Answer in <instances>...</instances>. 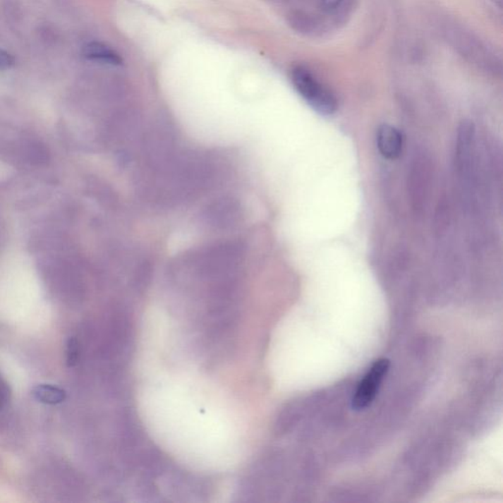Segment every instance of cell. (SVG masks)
Returning <instances> with one entry per match:
<instances>
[{
    "label": "cell",
    "instance_id": "5b68a950",
    "mask_svg": "<svg viewBox=\"0 0 503 503\" xmlns=\"http://www.w3.org/2000/svg\"><path fill=\"white\" fill-rule=\"evenodd\" d=\"M377 146L382 157L394 160L401 156L403 137L399 130L389 124L380 125L377 132Z\"/></svg>",
    "mask_w": 503,
    "mask_h": 503
},
{
    "label": "cell",
    "instance_id": "ba28073f",
    "mask_svg": "<svg viewBox=\"0 0 503 503\" xmlns=\"http://www.w3.org/2000/svg\"><path fill=\"white\" fill-rule=\"evenodd\" d=\"M78 356V342L75 339H70L68 348H67V362H68L69 366H73V365L76 364Z\"/></svg>",
    "mask_w": 503,
    "mask_h": 503
},
{
    "label": "cell",
    "instance_id": "30bf717a",
    "mask_svg": "<svg viewBox=\"0 0 503 503\" xmlns=\"http://www.w3.org/2000/svg\"><path fill=\"white\" fill-rule=\"evenodd\" d=\"M341 2L342 0H322V6L325 9L329 10V11L339 8Z\"/></svg>",
    "mask_w": 503,
    "mask_h": 503
},
{
    "label": "cell",
    "instance_id": "6da1fadb",
    "mask_svg": "<svg viewBox=\"0 0 503 503\" xmlns=\"http://www.w3.org/2000/svg\"><path fill=\"white\" fill-rule=\"evenodd\" d=\"M291 80L296 91L313 109L322 115H332L337 111L339 107L337 97L322 86L309 70L296 67L292 70Z\"/></svg>",
    "mask_w": 503,
    "mask_h": 503
},
{
    "label": "cell",
    "instance_id": "7a4b0ae2",
    "mask_svg": "<svg viewBox=\"0 0 503 503\" xmlns=\"http://www.w3.org/2000/svg\"><path fill=\"white\" fill-rule=\"evenodd\" d=\"M390 361L387 358H380L372 363L366 375L358 384L352 398L351 406L355 411H362L371 406L379 394L385 377L389 374Z\"/></svg>",
    "mask_w": 503,
    "mask_h": 503
},
{
    "label": "cell",
    "instance_id": "8fae6325",
    "mask_svg": "<svg viewBox=\"0 0 503 503\" xmlns=\"http://www.w3.org/2000/svg\"><path fill=\"white\" fill-rule=\"evenodd\" d=\"M492 1H494L495 4L499 5V6H502V0H492Z\"/></svg>",
    "mask_w": 503,
    "mask_h": 503
},
{
    "label": "cell",
    "instance_id": "8992f818",
    "mask_svg": "<svg viewBox=\"0 0 503 503\" xmlns=\"http://www.w3.org/2000/svg\"><path fill=\"white\" fill-rule=\"evenodd\" d=\"M84 55L86 59L101 63L114 65V66H119L123 63V59L119 54L102 42L87 44L84 47Z\"/></svg>",
    "mask_w": 503,
    "mask_h": 503
},
{
    "label": "cell",
    "instance_id": "277c9868",
    "mask_svg": "<svg viewBox=\"0 0 503 503\" xmlns=\"http://www.w3.org/2000/svg\"><path fill=\"white\" fill-rule=\"evenodd\" d=\"M410 174V193L415 210H422L427 201L430 183V165L425 159L414 160Z\"/></svg>",
    "mask_w": 503,
    "mask_h": 503
},
{
    "label": "cell",
    "instance_id": "52a82bcc",
    "mask_svg": "<svg viewBox=\"0 0 503 503\" xmlns=\"http://www.w3.org/2000/svg\"><path fill=\"white\" fill-rule=\"evenodd\" d=\"M32 395L37 401L51 405L59 404L66 398V392L63 389L49 384L37 385L32 389Z\"/></svg>",
    "mask_w": 503,
    "mask_h": 503
},
{
    "label": "cell",
    "instance_id": "9c48e42d",
    "mask_svg": "<svg viewBox=\"0 0 503 503\" xmlns=\"http://www.w3.org/2000/svg\"><path fill=\"white\" fill-rule=\"evenodd\" d=\"M13 63V57L8 52L0 49V70L9 69Z\"/></svg>",
    "mask_w": 503,
    "mask_h": 503
},
{
    "label": "cell",
    "instance_id": "3957f363",
    "mask_svg": "<svg viewBox=\"0 0 503 503\" xmlns=\"http://www.w3.org/2000/svg\"><path fill=\"white\" fill-rule=\"evenodd\" d=\"M476 151V129L470 121L462 122L458 128L455 147V166L462 178L471 176Z\"/></svg>",
    "mask_w": 503,
    "mask_h": 503
}]
</instances>
